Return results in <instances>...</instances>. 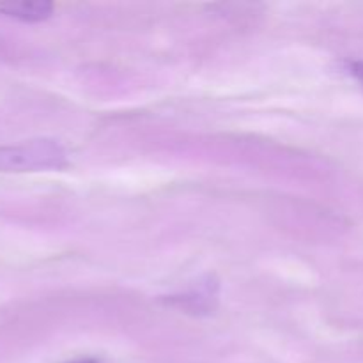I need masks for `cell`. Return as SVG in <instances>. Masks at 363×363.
I'll use <instances>...</instances> for the list:
<instances>
[{
  "label": "cell",
  "instance_id": "obj_4",
  "mask_svg": "<svg viewBox=\"0 0 363 363\" xmlns=\"http://www.w3.org/2000/svg\"><path fill=\"white\" fill-rule=\"evenodd\" d=\"M74 363H96L94 360H82V362H74Z\"/></svg>",
  "mask_w": 363,
  "mask_h": 363
},
{
  "label": "cell",
  "instance_id": "obj_1",
  "mask_svg": "<svg viewBox=\"0 0 363 363\" xmlns=\"http://www.w3.org/2000/svg\"><path fill=\"white\" fill-rule=\"evenodd\" d=\"M66 152L53 140L0 145V172H38L66 167Z\"/></svg>",
  "mask_w": 363,
  "mask_h": 363
},
{
  "label": "cell",
  "instance_id": "obj_3",
  "mask_svg": "<svg viewBox=\"0 0 363 363\" xmlns=\"http://www.w3.org/2000/svg\"><path fill=\"white\" fill-rule=\"evenodd\" d=\"M350 69H351V73H353L354 77H357L358 80L363 84V62H351Z\"/></svg>",
  "mask_w": 363,
  "mask_h": 363
},
{
  "label": "cell",
  "instance_id": "obj_2",
  "mask_svg": "<svg viewBox=\"0 0 363 363\" xmlns=\"http://www.w3.org/2000/svg\"><path fill=\"white\" fill-rule=\"evenodd\" d=\"M53 6L45 0H14L0 4V13L23 21H41L52 14Z\"/></svg>",
  "mask_w": 363,
  "mask_h": 363
}]
</instances>
